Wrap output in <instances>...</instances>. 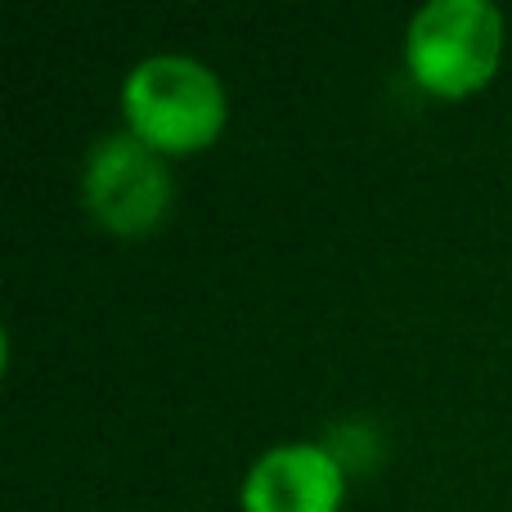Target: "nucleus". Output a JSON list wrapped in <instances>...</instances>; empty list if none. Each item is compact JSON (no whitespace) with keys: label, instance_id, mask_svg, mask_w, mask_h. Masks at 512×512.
<instances>
[{"label":"nucleus","instance_id":"f03ea898","mask_svg":"<svg viewBox=\"0 0 512 512\" xmlns=\"http://www.w3.org/2000/svg\"><path fill=\"white\" fill-rule=\"evenodd\" d=\"M504 54V14L490 0H432L409 18L405 59L418 86L468 95L486 86Z\"/></svg>","mask_w":512,"mask_h":512},{"label":"nucleus","instance_id":"7ed1b4c3","mask_svg":"<svg viewBox=\"0 0 512 512\" xmlns=\"http://www.w3.org/2000/svg\"><path fill=\"white\" fill-rule=\"evenodd\" d=\"M86 203L99 225L117 234H144L171 207V171L140 135H104L86 158Z\"/></svg>","mask_w":512,"mask_h":512},{"label":"nucleus","instance_id":"f257e3e1","mask_svg":"<svg viewBox=\"0 0 512 512\" xmlns=\"http://www.w3.org/2000/svg\"><path fill=\"white\" fill-rule=\"evenodd\" d=\"M122 104L131 135L158 153H194L225 126V86L189 54H149L126 72Z\"/></svg>","mask_w":512,"mask_h":512},{"label":"nucleus","instance_id":"20e7f679","mask_svg":"<svg viewBox=\"0 0 512 512\" xmlns=\"http://www.w3.org/2000/svg\"><path fill=\"white\" fill-rule=\"evenodd\" d=\"M342 495V463L315 441L274 445L243 477V512H337Z\"/></svg>","mask_w":512,"mask_h":512}]
</instances>
